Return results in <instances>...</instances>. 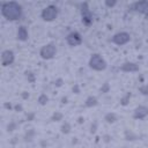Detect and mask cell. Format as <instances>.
I'll return each mask as SVG.
<instances>
[{
	"label": "cell",
	"mask_w": 148,
	"mask_h": 148,
	"mask_svg": "<svg viewBox=\"0 0 148 148\" xmlns=\"http://www.w3.org/2000/svg\"><path fill=\"white\" fill-rule=\"evenodd\" d=\"M1 13L8 20H17L21 16V7L16 2H7L1 7Z\"/></svg>",
	"instance_id": "1"
},
{
	"label": "cell",
	"mask_w": 148,
	"mask_h": 148,
	"mask_svg": "<svg viewBox=\"0 0 148 148\" xmlns=\"http://www.w3.org/2000/svg\"><path fill=\"white\" fill-rule=\"evenodd\" d=\"M89 65L91 68L96 69V71H102L106 67V64L104 61V59L98 56V54H94L91 58H90V61H89Z\"/></svg>",
	"instance_id": "2"
},
{
	"label": "cell",
	"mask_w": 148,
	"mask_h": 148,
	"mask_svg": "<svg viewBox=\"0 0 148 148\" xmlns=\"http://www.w3.org/2000/svg\"><path fill=\"white\" fill-rule=\"evenodd\" d=\"M57 14H58L57 8H56L54 6H49V7H46V8L43 10L42 16H43V18H44L45 21H52L53 18H56Z\"/></svg>",
	"instance_id": "3"
},
{
	"label": "cell",
	"mask_w": 148,
	"mask_h": 148,
	"mask_svg": "<svg viewBox=\"0 0 148 148\" xmlns=\"http://www.w3.org/2000/svg\"><path fill=\"white\" fill-rule=\"evenodd\" d=\"M54 53H56V47H54L52 44L45 45V46H43L42 50H40V56H42V58H44V59H50V58H52V57L54 56Z\"/></svg>",
	"instance_id": "4"
},
{
	"label": "cell",
	"mask_w": 148,
	"mask_h": 148,
	"mask_svg": "<svg viewBox=\"0 0 148 148\" xmlns=\"http://www.w3.org/2000/svg\"><path fill=\"white\" fill-rule=\"evenodd\" d=\"M130 40V35L126 34V32H120V34H117L113 38H112V42L118 44V45H121V44H125Z\"/></svg>",
	"instance_id": "5"
},
{
	"label": "cell",
	"mask_w": 148,
	"mask_h": 148,
	"mask_svg": "<svg viewBox=\"0 0 148 148\" xmlns=\"http://www.w3.org/2000/svg\"><path fill=\"white\" fill-rule=\"evenodd\" d=\"M82 42L81 39V36L77 34V32H72L67 36V43L72 46H75V45H79L80 43Z\"/></svg>",
	"instance_id": "6"
},
{
	"label": "cell",
	"mask_w": 148,
	"mask_h": 148,
	"mask_svg": "<svg viewBox=\"0 0 148 148\" xmlns=\"http://www.w3.org/2000/svg\"><path fill=\"white\" fill-rule=\"evenodd\" d=\"M132 9L138 10L140 13H145L146 15H148V2L147 1H140V2H135L132 6Z\"/></svg>",
	"instance_id": "7"
},
{
	"label": "cell",
	"mask_w": 148,
	"mask_h": 148,
	"mask_svg": "<svg viewBox=\"0 0 148 148\" xmlns=\"http://www.w3.org/2000/svg\"><path fill=\"white\" fill-rule=\"evenodd\" d=\"M14 60V54L12 51H5L1 56V61H2V65L3 66H7V65H10Z\"/></svg>",
	"instance_id": "8"
},
{
	"label": "cell",
	"mask_w": 148,
	"mask_h": 148,
	"mask_svg": "<svg viewBox=\"0 0 148 148\" xmlns=\"http://www.w3.org/2000/svg\"><path fill=\"white\" fill-rule=\"evenodd\" d=\"M147 114H148V109L145 108V106H139L134 112V117L135 118H143Z\"/></svg>",
	"instance_id": "9"
},
{
	"label": "cell",
	"mask_w": 148,
	"mask_h": 148,
	"mask_svg": "<svg viewBox=\"0 0 148 148\" xmlns=\"http://www.w3.org/2000/svg\"><path fill=\"white\" fill-rule=\"evenodd\" d=\"M82 17H83V21H84L87 24L90 22L91 15H90V13H89V10H88V8H87V5H86V3H84V5H82Z\"/></svg>",
	"instance_id": "10"
},
{
	"label": "cell",
	"mask_w": 148,
	"mask_h": 148,
	"mask_svg": "<svg viewBox=\"0 0 148 148\" xmlns=\"http://www.w3.org/2000/svg\"><path fill=\"white\" fill-rule=\"evenodd\" d=\"M17 36H18V38L22 39V40L27 39V37H28V31H27V29H25L24 27H21V28L18 29V31H17Z\"/></svg>",
	"instance_id": "11"
},
{
	"label": "cell",
	"mask_w": 148,
	"mask_h": 148,
	"mask_svg": "<svg viewBox=\"0 0 148 148\" xmlns=\"http://www.w3.org/2000/svg\"><path fill=\"white\" fill-rule=\"evenodd\" d=\"M123 71H136L138 69V66L134 65V64H125L123 67H121Z\"/></svg>",
	"instance_id": "12"
},
{
	"label": "cell",
	"mask_w": 148,
	"mask_h": 148,
	"mask_svg": "<svg viewBox=\"0 0 148 148\" xmlns=\"http://www.w3.org/2000/svg\"><path fill=\"white\" fill-rule=\"evenodd\" d=\"M46 101H47V97H46L45 95H42V96L39 97V102H40L42 104H44V103H45Z\"/></svg>",
	"instance_id": "13"
}]
</instances>
